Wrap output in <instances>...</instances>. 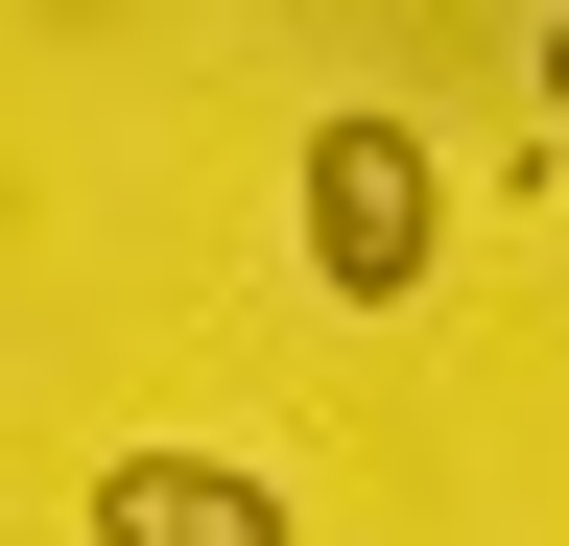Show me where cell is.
I'll return each instance as SVG.
<instances>
[{
    "instance_id": "cell-1",
    "label": "cell",
    "mask_w": 569,
    "mask_h": 546,
    "mask_svg": "<svg viewBox=\"0 0 569 546\" xmlns=\"http://www.w3.org/2000/svg\"><path fill=\"white\" fill-rule=\"evenodd\" d=\"M427 238H451V167H427V119H309V286L403 309Z\"/></svg>"
},
{
    "instance_id": "cell-2",
    "label": "cell",
    "mask_w": 569,
    "mask_h": 546,
    "mask_svg": "<svg viewBox=\"0 0 569 546\" xmlns=\"http://www.w3.org/2000/svg\"><path fill=\"white\" fill-rule=\"evenodd\" d=\"M96 546H284V499H261L238 451H119L96 475Z\"/></svg>"
},
{
    "instance_id": "cell-3",
    "label": "cell",
    "mask_w": 569,
    "mask_h": 546,
    "mask_svg": "<svg viewBox=\"0 0 569 546\" xmlns=\"http://www.w3.org/2000/svg\"><path fill=\"white\" fill-rule=\"evenodd\" d=\"M546 119H569V0H546Z\"/></svg>"
}]
</instances>
